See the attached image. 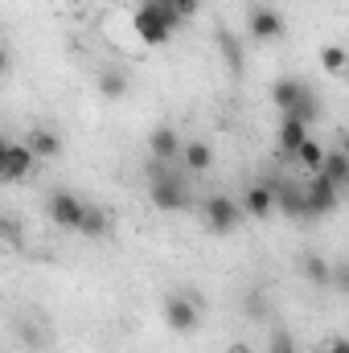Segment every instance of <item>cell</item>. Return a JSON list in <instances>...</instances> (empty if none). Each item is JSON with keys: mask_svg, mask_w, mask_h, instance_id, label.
I'll list each match as a JSON object with an SVG mask.
<instances>
[{"mask_svg": "<svg viewBox=\"0 0 349 353\" xmlns=\"http://www.w3.org/2000/svg\"><path fill=\"white\" fill-rule=\"evenodd\" d=\"M132 29H136V37H140L144 46H169V37H173L177 25L165 17V12H157L152 4L140 0V8L132 12Z\"/></svg>", "mask_w": 349, "mask_h": 353, "instance_id": "5", "label": "cell"}, {"mask_svg": "<svg viewBox=\"0 0 349 353\" xmlns=\"http://www.w3.org/2000/svg\"><path fill=\"white\" fill-rule=\"evenodd\" d=\"M37 157L25 140H4V152H0V169H4V181H25L33 173Z\"/></svg>", "mask_w": 349, "mask_h": 353, "instance_id": "9", "label": "cell"}, {"mask_svg": "<svg viewBox=\"0 0 349 353\" xmlns=\"http://www.w3.org/2000/svg\"><path fill=\"white\" fill-rule=\"evenodd\" d=\"M271 103H275L283 115L304 119V123H312V119H317V111H321L317 90L308 87L304 79H275V87H271Z\"/></svg>", "mask_w": 349, "mask_h": 353, "instance_id": "2", "label": "cell"}, {"mask_svg": "<svg viewBox=\"0 0 349 353\" xmlns=\"http://www.w3.org/2000/svg\"><path fill=\"white\" fill-rule=\"evenodd\" d=\"M321 176H329L337 189H349V144H341V148H329Z\"/></svg>", "mask_w": 349, "mask_h": 353, "instance_id": "17", "label": "cell"}, {"mask_svg": "<svg viewBox=\"0 0 349 353\" xmlns=\"http://www.w3.org/2000/svg\"><path fill=\"white\" fill-rule=\"evenodd\" d=\"M275 185V201L288 218H308V193L304 181H271Z\"/></svg>", "mask_w": 349, "mask_h": 353, "instance_id": "13", "label": "cell"}, {"mask_svg": "<svg viewBox=\"0 0 349 353\" xmlns=\"http://www.w3.org/2000/svg\"><path fill=\"white\" fill-rule=\"evenodd\" d=\"M181 169L189 176H206L214 169V148L206 140H185V152H181Z\"/></svg>", "mask_w": 349, "mask_h": 353, "instance_id": "15", "label": "cell"}, {"mask_svg": "<svg viewBox=\"0 0 349 353\" xmlns=\"http://www.w3.org/2000/svg\"><path fill=\"white\" fill-rule=\"evenodd\" d=\"M87 205H90V201H83L79 193H70V189H54V193L46 197V218H50L58 230H70V234H79Z\"/></svg>", "mask_w": 349, "mask_h": 353, "instance_id": "4", "label": "cell"}, {"mask_svg": "<svg viewBox=\"0 0 349 353\" xmlns=\"http://www.w3.org/2000/svg\"><path fill=\"white\" fill-rule=\"evenodd\" d=\"M144 4H152L157 12H165V17H169L173 25H181V21H185V17H181V4H177V0H144Z\"/></svg>", "mask_w": 349, "mask_h": 353, "instance_id": "24", "label": "cell"}, {"mask_svg": "<svg viewBox=\"0 0 349 353\" xmlns=\"http://www.w3.org/2000/svg\"><path fill=\"white\" fill-rule=\"evenodd\" d=\"M148 197L157 210L165 214H185L193 205V185H189V173L177 169V165H161L152 161L148 165Z\"/></svg>", "mask_w": 349, "mask_h": 353, "instance_id": "1", "label": "cell"}, {"mask_svg": "<svg viewBox=\"0 0 349 353\" xmlns=\"http://www.w3.org/2000/svg\"><path fill=\"white\" fill-rule=\"evenodd\" d=\"M267 353H296V337L288 329H271V341H267Z\"/></svg>", "mask_w": 349, "mask_h": 353, "instance_id": "23", "label": "cell"}, {"mask_svg": "<svg viewBox=\"0 0 349 353\" xmlns=\"http://www.w3.org/2000/svg\"><path fill=\"white\" fill-rule=\"evenodd\" d=\"M177 4H181V17H193V12H197V4H201V0H177Z\"/></svg>", "mask_w": 349, "mask_h": 353, "instance_id": "28", "label": "cell"}, {"mask_svg": "<svg viewBox=\"0 0 349 353\" xmlns=\"http://www.w3.org/2000/svg\"><path fill=\"white\" fill-rule=\"evenodd\" d=\"M247 316H251V321H263V316H267V296H259V292L247 296Z\"/></svg>", "mask_w": 349, "mask_h": 353, "instance_id": "25", "label": "cell"}, {"mask_svg": "<svg viewBox=\"0 0 349 353\" xmlns=\"http://www.w3.org/2000/svg\"><path fill=\"white\" fill-rule=\"evenodd\" d=\"M25 144L33 148L37 161H58V157L66 152V136H62L58 128H50V123H33L29 136H25Z\"/></svg>", "mask_w": 349, "mask_h": 353, "instance_id": "10", "label": "cell"}, {"mask_svg": "<svg viewBox=\"0 0 349 353\" xmlns=\"http://www.w3.org/2000/svg\"><path fill=\"white\" fill-rule=\"evenodd\" d=\"M300 275L312 283V288H333V263L325 259V255H317V251H308V255H300Z\"/></svg>", "mask_w": 349, "mask_h": 353, "instance_id": "16", "label": "cell"}, {"mask_svg": "<svg viewBox=\"0 0 349 353\" xmlns=\"http://www.w3.org/2000/svg\"><path fill=\"white\" fill-rule=\"evenodd\" d=\"M197 214H201V222H206L210 234H235V230L243 226V218H247L243 201H235L230 193H214V197H206V201L197 205Z\"/></svg>", "mask_w": 349, "mask_h": 353, "instance_id": "3", "label": "cell"}, {"mask_svg": "<svg viewBox=\"0 0 349 353\" xmlns=\"http://www.w3.org/2000/svg\"><path fill=\"white\" fill-rule=\"evenodd\" d=\"M181 152H185V140L177 136V128L169 123H157L148 132V157L161 161V165H181Z\"/></svg>", "mask_w": 349, "mask_h": 353, "instance_id": "8", "label": "cell"}, {"mask_svg": "<svg viewBox=\"0 0 349 353\" xmlns=\"http://www.w3.org/2000/svg\"><path fill=\"white\" fill-rule=\"evenodd\" d=\"M308 140H312V136H308V123H304V119H292V115H283V119H279L275 144H279V152H283V157H292V161H296V152H300Z\"/></svg>", "mask_w": 349, "mask_h": 353, "instance_id": "14", "label": "cell"}, {"mask_svg": "<svg viewBox=\"0 0 349 353\" xmlns=\"http://www.w3.org/2000/svg\"><path fill=\"white\" fill-rule=\"evenodd\" d=\"M79 234H83V239H94V243H99V239H107V234H111V214H107L103 205H94V201H90L87 214H83Z\"/></svg>", "mask_w": 349, "mask_h": 353, "instance_id": "18", "label": "cell"}, {"mask_svg": "<svg viewBox=\"0 0 349 353\" xmlns=\"http://www.w3.org/2000/svg\"><path fill=\"white\" fill-rule=\"evenodd\" d=\"M165 325L173 329V333H193L197 325H201V296H193V292H177L165 300Z\"/></svg>", "mask_w": 349, "mask_h": 353, "instance_id": "6", "label": "cell"}, {"mask_svg": "<svg viewBox=\"0 0 349 353\" xmlns=\"http://www.w3.org/2000/svg\"><path fill=\"white\" fill-rule=\"evenodd\" d=\"M325 157H329V148H325L321 140H308V144L296 152V165H300L308 176H317L321 169H325Z\"/></svg>", "mask_w": 349, "mask_h": 353, "instance_id": "20", "label": "cell"}, {"mask_svg": "<svg viewBox=\"0 0 349 353\" xmlns=\"http://www.w3.org/2000/svg\"><path fill=\"white\" fill-rule=\"evenodd\" d=\"M333 288L349 292V263H333Z\"/></svg>", "mask_w": 349, "mask_h": 353, "instance_id": "26", "label": "cell"}, {"mask_svg": "<svg viewBox=\"0 0 349 353\" xmlns=\"http://www.w3.org/2000/svg\"><path fill=\"white\" fill-rule=\"evenodd\" d=\"M304 193H308V218H325V214H333L341 205V189L321 173L304 181Z\"/></svg>", "mask_w": 349, "mask_h": 353, "instance_id": "7", "label": "cell"}, {"mask_svg": "<svg viewBox=\"0 0 349 353\" xmlns=\"http://www.w3.org/2000/svg\"><path fill=\"white\" fill-rule=\"evenodd\" d=\"M321 66H325L329 74H346L349 50H346V46H325V50H321Z\"/></svg>", "mask_w": 349, "mask_h": 353, "instance_id": "22", "label": "cell"}, {"mask_svg": "<svg viewBox=\"0 0 349 353\" xmlns=\"http://www.w3.org/2000/svg\"><path fill=\"white\" fill-rule=\"evenodd\" d=\"M247 33H251V41H279L283 37V17L267 4H255L247 12Z\"/></svg>", "mask_w": 349, "mask_h": 353, "instance_id": "11", "label": "cell"}, {"mask_svg": "<svg viewBox=\"0 0 349 353\" xmlns=\"http://www.w3.org/2000/svg\"><path fill=\"white\" fill-rule=\"evenodd\" d=\"M329 353H349V337H333L329 341Z\"/></svg>", "mask_w": 349, "mask_h": 353, "instance_id": "27", "label": "cell"}, {"mask_svg": "<svg viewBox=\"0 0 349 353\" xmlns=\"http://www.w3.org/2000/svg\"><path fill=\"white\" fill-rule=\"evenodd\" d=\"M243 210H247V218H271V214L279 210L275 185H271V181H251L247 193H243Z\"/></svg>", "mask_w": 349, "mask_h": 353, "instance_id": "12", "label": "cell"}, {"mask_svg": "<svg viewBox=\"0 0 349 353\" xmlns=\"http://www.w3.org/2000/svg\"><path fill=\"white\" fill-rule=\"evenodd\" d=\"M218 46H222V62L230 66V74H243V50H239V41H235V33H226V29H218Z\"/></svg>", "mask_w": 349, "mask_h": 353, "instance_id": "21", "label": "cell"}, {"mask_svg": "<svg viewBox=\"0 0 349 353\" xmlns=\"http://www.w3.org/2000/svg\"><path fill=\"white\" fill-rule=\"evenodd\" d=\"M128 87H132V79H128L123 70H115V66H111V70H99V94H103V99L115 103V99L128 94Z\"/></svg>", "mask_w": 349, "mask_h": 353, "instance_id": "19", "label": "cell"}]
</instances>
